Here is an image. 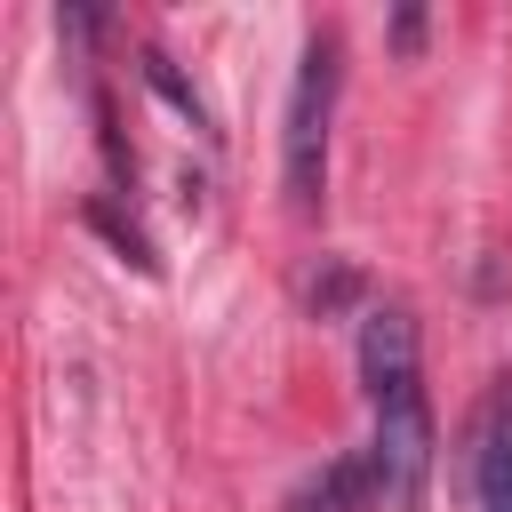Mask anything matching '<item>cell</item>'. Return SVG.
I'll use <instances>...</instances> for the list:
<instances>
[{
  "mask_svg": "<svg viewBox=\"0 0 512 512\" xmlns=\"http://www.w3.org/2000/svg\"><path fill=\"white\" fill-rule=\"evenodd\" d=\"M360 392L376 416L368 464H376V512H424L432 488V400L416 360V320L400 304H376L360 320Z\"/></svg>",
  "mask_w": 512,
  "mask_h": 512,
  "instance_id": "1",
  "label": "cell"
},
{
  "mask_svg": "<svg viewBox=\"0 0 512 512\" xmlns=\"http://www.w3.org/2000/svg\"><path fill=\"white\" fill-rule=\"evenodd\" d=\"M336 80H344V48H336V32H312V40H304V64H296V88H288V128H280V176H288V200H296L304 216H312L320 192H328Z\"/></svg>",
  "mask_w": 512,
  "mask_h": 512,
  "instance_id": "2",
  "label": "cell"
},
{
  "mask_svg": "<svg viewBox=\"0 0 512 512\" xmlns=\"http://www.w3.org/2000/svg\"><path fill=\"white\" fill-rule=\"evenodd\" d=\"M472 504L512 512V392H488V408L472 424Z\"/></svg>",
  "mask_w": 512,
  "mask_h": 512,
  "instance_id": "3",
  "label": "cell"
},
{
  "mask_svg": "<svg viewBox=\"0 0 512 512\" xmlns=\"http://www.w3.org/2000/svg\"><path fill=\"white\" fill-rule=\"evenodd\" d=\"M288 512H376V464H368V448H352L328 472H312L288 496Z\"/></svg>",
  "mask_w": 512,
  "mask_h": 512,
  "instance_id": "4",
  "label": "cell"
}]
</instances>
